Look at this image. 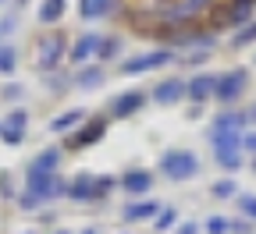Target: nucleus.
Here are the masks:
<instances>
[{"mask_svg":"<svg viewBox=\"0 0 256 234\" xmlns=\"http://www.w3.org/2000/svg\"><path fill=\"white\" fill-rule=\"evenodd\" d=\"M0 128H4V124H0Z\"/></svg>","mask_w":256,"mask_h":234,"instance_id":"nucleus-36","label":"nucleus"},{"mask_svg":"<svg viewBox=\"0 0 256 234\" xmlns=\"http://www.w3.org/2000/svg\"><path fill=\"white\" fill-rule=\"evenodd\" d=\"M100 43H104V39L96 36V32H86V36H78L75 46H72V60H75V64H86L92 53H100Z\"/></svg>","mask_w":256,"mask_h":234,"instance_id":"nucleus-6","label":"nucleus"},{"mask_svg":"<svg viewBox=\"0 0 256 234\" xmlns=\"http://www.w3.org/2000/svg\"><path fill=\"white\" fill-rule=\"evenodd\" d=\"M242 92H246V71L220 75V78H217V89H214V96L220 99V103H232V99H238Z\"/></svg>","mask_w":256,"mask_h":234,"instance_id":"nucleus-4","label":"nucleus"},{"mask_svg":"<svg viewBox=\"0 0 256 234\" xmlns=\"http://www.w3.org/2000/svg\"><path fill=\"white\" fill-rule=\"evenodd\" d=\"M185 96V82H178V78H168V82H160L156 89H153V99L156 103H178V99Z\"/></svg>","mask_w":256,"mask_h":234,"instance_id":"nucleus-9","label":"nucleus"},{"mask_svg":"<svg viewBox=\"0 0 256 234\" xmlns=\"http://www.w3.org/2000/svg\"><path fill=\"white\" fill-rule=\"evenodd\" d=\"M160 171H164L171 181H188V178L200 174V160L188 149H168L164 156H160Z\"/></svg>","mask_w":256,"mask_h":234,"instance_id":"nucleus-1","label":"nucleus"},{"mask_svg":"<svg viewBox=\"0 0 256 234\" xmlns=\"http://www.w3.org/2000/svg\"><path fill=\"white\" fill-rule=\"evenodd\" d=\"M82 234H96V231H82Z\"/></svg>","mask_w":256,"mask_h":234,"instance_id":"nucleus-33","label":"nucleus"},{"mask_svg":"<svg viewBox=\"0 0 256 234\" xmlns=\"http://www.w3.org/2000/svg\"><path fill=\"white\" fill-rule=\"evenodd\" d=\"M68 195L75 199V203H92V174H78L68 188Z\"/></svg>","mask_w":256,"mask_h":234,"instance_id":"nucleus-12","label":"nucleus"},{"mask_svg":"<svg viewBox=\"0 0 256 234\" xmlns=\"http://www.w3.org/2000/svg\"><path fill=\"white\" fill-rule=\"evenodd\" d=\"M110 185H114L110 178H96V181H92V199H100V195H107V192H110Z\"/></svg>","mask_w":256,"mask_h":234,"instance_id":"nucleus-28","label":"nucleus"},{"mask_svg":"<svg viewBox=\"0 0 256 234\" xmlns=\"http://www.w3.org/2000/svg\"><path fill=\"white\" fill-rule=\"evenodd\" d=\"M242 149H252L256 153V135H242Z\"/></svg>","mask_w":256,"mask_h":234,"instance_id":"nucleus-31","label":"nucleus"},{"mask_svg":"<svg viewBox=\"0 0 256 234\" xmlns=\"http://www.w3.org/2000/svg\"><path fill=\"white\" fill-rule=\"evenodd\" d=\"M171 224H174V210H160L156 213V231H168Z\"/></svg>","mask_w":256,"mask_h":234,"instance_id":"nucleus-29","label":"nucleus"},{"mask_svg":"<svg viewBox=\"0 0 256 234\" xmlns=\"http://www.w3.org/2000/svg\"><path fill=\"white\" fill-rule=\"evenodd\" d=\"M57 163H60V153L57 149H43L36 160L28 163V171H40V174H54L57 171Z\"/></svg>","mask_w":256,"mask_h":234,"instance_id":"nucleus-13","label":"nucleus"},{"mask_svg":"<svg viewBox=\"0 0 256 234\" xmlns=\"http://www.w3.org/2000/svg\"><path fill=\"white\" fill-rule=\"evenodd\" d=\"M252 121H256V110H252Z\"/></svg>","mask_w":256,"mask_h":234,"instance_id":"nucleus-34","label":"nucleus"},{"mask_svg":"<svg viewBox=\"0 0 256 234\" xmlns=\"http://www.w3.org/2000/svg\"><path fill=\"white\" fill-rule=\"evenodd\" d=\"M214 156L224 171H238L242 167V149H214Z\"/></svg>","mask_w":256,"mask_h":234,"instance_id":"nucleus-18","label":"nucleus"},{"mask_svg":"<svg viewBox=\"0 0 256 234\" xmlns=\"http://www.w3.org/2000/svg\"><path fill=\"white\" fill-rule=\"evenodd\" d=\"M160 213V203H132V206H124V220H150Z\"/></svg>","mask_w":256,"mask_h":234,"instance_id":"nucleus-14","label":"nucleus"},{"mask_svg":"<svg viewBox=\"0 0 256 234\" xmlns=\"http://www.w3.org/2000/svg\"><path fill=\"white\" fill-rule=\"evenodd\" d=\"M25 128H28L25 110H14V114H8V121H4V128H0V131H8V135H25Z\"/></svg>","mask_w":256,"mask_h":234,"instance_id":"nucleus-19","label":"nucleus"},{"mask_svg":"<svg viewBox=\"0 0 256 234\" xmlns=\"http://www.w3.org/2000/svg\"><path fill=\"white\" fill-rule=\"evenodd\" d=\"M57 234H64V231H57Z\"/></svg>","mask_w":256,"mask_h":234,"instance_id":"nucleus-35","label":"nucleus"},{"mask_svg":"<svg viewBox=\"0 0 256 234\" xmlns=\"http://www.w3.org/2000/svg\"><path fill=\"white\" fill-rule=\"evenodd\" d=\"M232 231V220H224V217H210L206 220V234H228Z\"/></svg>","mask_w":256,"mask_h":234,"instance_id":"nucleus-24","label":"nucleus"},{"mask_svg":"<svg viewBox=\"0 0 256 234\" xmlns=\"http://www.w3.org/2000/svg\"><path fill=\"white\" fill-rule=\"evenodd\" d=\"M114 50H118V39H104V43H100V57H104V60H107Z\"/></svg>","mask_w":256,"mask_h":234,"instance_id":"nucleus-30","label":"nucleus"},{"mask_svg":"<svg viewBox=\"0 0 256 234\" xmlns=\"http://www.w3.org/2000/svg\"><path fill=\"white\" fill-rule=\"evenodd\" d=\"M18 68V53L11 46H0V75H11Z\"/></svg>","mask_w":256,"mask_h":234,"instance_id":"nucleus-23","label":"nucleus"},{"mask_svg":"<svg viewBox=\"0 0 256 234\" xmlns=\"http://www.w3.org/2000/svg\"><path fill=\"white\" fill-rule=\"evenodd\" d=\"M78 89H92V85H100L104 82V71L100 68H86V71H78Z\"/></svg>","mask_w":256,"mask_h":234,"instance_id":"nucleus-22","label":"nucleus"},{"mask_svg":"<svg viewBox=\"0 0 256 234\" xmlns=\"http://www.w3.org/2000/svg\"><path fill=\"white\" fill-rule=\"evenodd\" d=\"M214 89H217V78H214V75H196V78H192V82L185 85V96L200 103V99L214 96Z\"/></svg>","mask_w":256,"mask_h":234,"instance_id":"nucleus-10","label":"nucleus"},{"mask_svg":"<svg viewBox=\"0 0 256 234\" xmlns=\"http://www.w3.org/2000/svg\"><path fill=\"white\" fill-rule=\"evenodd\" d=\"M246 121H249V117H242V114H220V117L214 121V128H210V131H238V135H242Z\"/></svg>","mask_w":256,"mask_h":234,"instance_id":"nucleus-16","label":"nucleus"},{"mask_svg":"<svg viewBox=\"0 0 256 234\" xmlns=\"http://www.w3.org/2000/svg\"><path fill=\"white\" fill-rule=\"evenodd\" d=\"M82 117H86L82 110H68V114H60V117H54V121H50V131H68V128H75Z\"/></svg>","mask_w":256,"mask_h":234,"instance_id":"nucleus-21","label":"nucleus"},{"mask_svg":"<svg viewBox=\"0 0 256 234\" xmlns=\"http://www.w3.org/2000/svg\"><path fill=\"white\" fill-rule=\"evenodd\" d=\"M142 103H146V96L132 89V92H121V96L114 99V107H110V110H114V117H132Z\"/></svg>","mask_w":256,"mask_h":234,"instance_id":"nucleus-7","label":"nucleus"},{"mask_svg":"<svg viewBox=\"0 0 256 234\" xmlns=\"http://www.w3.org/2000/svg\"><path fill=\"white\" fill-rule=\"evenodd\" d=\"M64 57V36L60 32H54V36H46L36 50V60H40V68H57Z\"/></svg>","mask_w":256,"mask_h":234,"instance_id":"nucleus-5","label":"nucleus"},{"mask_svg":"<svg viewBox=\"0 0 256 234\" xmlns=\"http://www.w3.org/2000/svg\"><path fill=\"white\" fill-rule=\"evenodd\" d=\"M196 231H200L196 224H182V227H178V234H196Z\"/></svg>","mask_w":256,"mask_h":234,"instance_id":"nucleus-32","label":"nucleus"},{"mask_svg":"<svg viewBox=\"0 0 256 234\" xmlns=\"http://www.w3.org/2000/svg\"><path fill=\"white\" fill-rule=\"evenodd\" d=\"M168 60H174L171 50H153V53H142V57L124 60L121 71H124V75H142V71H153V68H160V64H168Z\"/></svg>","mask_w":256,"mask_h":234,"instance_id":"nucleus-3","label":"nucleus"},{"mask_svg":"<svg viewBox=\"0 0 256 234\" xmlns=\"http://www.w3.org/2000/svg\"><path fill=\"white\" fill-rule=\"evenodd\" d=\"M214 149H242V135L238 131H210Z\"/></svg>","mask_w":256,"mask_h":234,"instance_id":"nucleus-15","label":"nucleus"},{"mask_svg":"<svg viewBox=\"0 0 256 234\" xmlns=\"http://www.w3.org/2000/svg\"><path fill=\"white\" fill-rule=\"evenodd\" d=\"M238 210H242L249 220H256V195H238Z\"/></svg>","mask_w":256,"mask_h":234,"instance_id":"nucleus-25","label":"nucleus"},{"mask_svg":"<svg viewBox=\"0 0 256 234\" xmlns=\"http://www.w3.org/2000/svg\"><path fill=\"white\" fill-rule=\"evenodd\" d=\"M252 39H256V25H246L238 36L232 39V46H246V43H252Z\"/></svg>","mask_w":256,"mask_h":234,"instance_id":"nucleus-27","label":"nucleus"},{"mask_svg":"<svg viewBox=\"0 0 256 234\" xmlns=\"http://www.w3.org/2000/svg\"><path fill=\"white\" fill-rule=\"evenodd\" d=\"M235 192H238L235 181H217V185H214V195H217V199H232Z\"/></svg>","mask_w":256,"mask_h":234,"instance_id":"nucleus-26","label":"nucleus"},{"mask_svg":"<svg viewBox=\"0 0 256 234\" xmlns=\"http://www.w3.org/2000/svg\"><path fill=\"white\" fill-rule=\"evenodd\" d=\"M104 131H107V121H100V117H96V121H89V124L78 131V135H75L68 146H72V149H86V146H92L96 139H100Z\"/></svg>","mask_w":256,"mask_h":234,"instance_id":"nucleus-8","label":"nucleus"},{"mask_svg":"<svg viewBox=\"0 0 256 234\" xmlns=\"http://www.w3.org/2000/svg\"><path fill=\"white\" fill-rule=\"evenodd\" d=\"M110 11V0H78V14L82 18H104Z\"/></svg>","mask_w":256,"mask_h":234,"instance_id":"nucleus-17","label":"nucleus"},{"mask_svg":"<svg viewBox=\"0 0 256 234\" xmlns=\"http://www.w3.org/2000/svg\"><path fill=\"white\" fill-rule=\"evenodd\" d=\"M25 195L32 199V203H50V199H57V195H64L68 188H64V181L57 178V174H40V171H28L25 174Z\"/></svg>","mask_w":256,"mask_h":234,"instance_id":"nucleus-2","label":"nucleus"},{"mask_svg":"<svg viewBox=\"0 0 256 234\" xmlns=\"http://www.w3.org/2000/svg\"><path fill=\"white\" fill-rule=\"evenodd\" d=\"M60 14H64V0H43V7H40V21L54 25V21H60Z\"/></svg>","mask_w":256,"mask_h":234,"instance_id":"nucleus-20","label":"nucleus"},{"mask_svg":"<svg viewBox=\"0 0 256 234\" xmlns=\"http://www.w3.org/2000/svg\"><path fill=\"white\" fill-rule=\"evenodd\" d=\"M121 185H124V192H132V195H142V192H150V185H153V174H146V171H128V174L121 178Z\"/></svg>","mask_w":256,"mask_h":234,"instance_id":"nucleus-11","label":"nucleus"}]
</instances>
